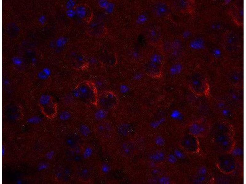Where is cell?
I'll use <instances>...</instances> for the list:
<instances>
[{"mask_svg": "<svg viewBox=\"0 0 246 184\" xmlns=\"http://www.w3.org/2000/svg\"><path fill=\"white\" fill-rule=\"evenodd\" d=\"M75 93L76 97L81 102L96 107L99 93L94 83L89 80L82 82L76 86Z\"/></svg>", "mask_w": 246, "mask_h": 184, "instance_id": "obj_1", "label": "cell"}, {"mask_svg": "<svg viewBox=\"0 0 246 184\" xmlns=\"http://www.w3.org/2000/svg\"><path fill=\"white\" fill-rule=\"evenodd\" d=\"M118 99L114 92L104 91L99 94L96 107L106 111H112L115 109L118 105Z\"/></svg>", "mask_w": 246, "mask_h": 184, "instance_id": "obj_2", "label": "cell"}, {"mask_svg": "<svg viewBox=\"0 0 246 184\" xmlns=\"http://www.w3.org/2000/svg\"><path fill=\"white\" fill-rule=\"evenodd\" d=\"M215 140L217 145L225 153L231 152L235 145L233 138L228 133L218 132L215 137Z\"/></svg>", "mask_w": 246, "mask_h": 184, "instance_id": "obj_3", "label": "cell"}, {"mask_svg": "<svg viewBox=\"0 0 246 184\" xmlns=\"http://www.w3.org/2000/svg\"><path fill=\"white\" fill-rule=\"evenodd\" d=\"M218 164L221 171L226 174L232 173L236 167V159L233 156L228 154L221 157L218 160Z\"/></svg>", "mask_w": 246, "mask_h": 184, "instance_id": "obj_4", "label": "cell"}, {"mask_svg": "<svg viewBox=\"0 0 246 184\" xmlns=\"http://www.w3.org/2000/svg\"><path fill=\"white\" fill-rule=\"evenodd\" d=\"M180 144L185 151L190 153H195L198 149V142L197 137L191 134H185L183 137Z\"/></svg>", "mask_w": 246, "mask_h": 184, "instance_id": "obj_5", "label": "cell"}, {"mask_svg": "<svg viewBox=\"0 0 246 184\" xmlns=\"http://www.w3.org/2000/svg\"><path fill=\"white\" fill-rule=\"evenodd\" d=\"M190 86L194 93L199 95L205 94L208 88L206 80L200 76L195 77L192 79Z\"/></svg>", "mask_w": 246, "mask_h": 184, "instance_id": "obj_6", "label": "cell"}, {"mask_svg": "<svg viewBox=\"0 0 246 184\" xmlns=\"http://www.w3.org/2000/svg\"><path fill=\"white\" fill-rule=\"evenodd\" d=\"M155 14L159 17L165 16L168 13V8L166 4L161 3L158 4L155 9Z\"/></svg>", "mask_w": 246, "mask_h": 184, "instance_id": "obj_7", "label": "cell"}, {"mask_svg": "<svg viewBox=\"0 0 246 184\" xmlns=\"http://www.w3.org/2000/svg\"><path fill=\"white\" fill-rule=\"evenodd\" d=\"M203 126L200 124L195 123L191 126V134L197 137L203 134L205 128Z\"/></svg>", "mask_w": 246, "mask_h": 184, "instance_id": "obj_8", "label": "cell"}, {"mask_svg": "<svg viewBox=\"0 0 246 184\" xmlns=\"http://www.w3.org/2000/svg\"><path fill=\"white\" fill-rule=\"evenodd\" d=\"M182 65L179 64L172 65L170 68V72L172 75H177L180 73L182 70Z\"/></svg>", "mask_w": 246, "mask_h": 184, "instance_id": "obj_9", "label": "cell"}, {"mask_svg": "<svg viewBox=\"0 0 246 184\" xmlns=\"http://www.w3.org/2000/svg\"><path fill=\"white\" fill-rule=\"evenodd\" d=\"M190 46L193 49H200L204 47V43L202 40L197 39L192 42L191 43Z\"/></svg>", "mask_w": 246, "mask_h": 184, "instance_id": "obj_10", "label": "cell"}, {"mask_svg": "<svg viewBox=\"0 0 246 184\" xmlns=\"http://www.w3.org/2000/svg\"><path fill=\"white\" fill-rule=\"evenodd\" d=\"M148 20L147 16L144 14H140L137 17L136 22V24L139 25L145 24Z\"/></svg>", "mask_w": 246, "mask_h": 184, "instance_id": "obj_11", "label": "cell"}, {"mask_svg": "<svg viewBox=\"0 0 246 184\" xmlns=\"http://www.w3.org/2000/svg\"><path fill=\"white\" fill-rule=\"evenodd\" d=\"M150 61L151 63H152L153 64H160L162 62V57L159 54H154L151 57Z\"/></svg>", "mask_w": 246, "mask_h": 184, "instance_id": "obj_12", "label": "cell"}, {"mask_svg": "<svg viewBox=\"0 0 246 184\" xmlns=\"http://www.w3.org/2000/svg\"><path fill=\"white\" fill-rule=\"evenodd\" d=\"M213 53L215 56L218 57L221 54V51L218 49L215 50Z\"/></svg>", "mask_w": 246, "mask_h": 184, "instance_id": "obj_13", "label": "cell"}, {"mask_svg": "<svg viewBox=\"0 0 246 184\" xmlns=\"http://www.w3.org/2000/svg\"><path fill=\"white\" fill-rule=\"evenodd\" d=\"M143 77L142 74L138 73L135 75L134 76L135 79L136 80H139L141 79Z\"/></svg>", "mask_w": 246, "mask_h": 184, "instance_id": "obj_14", "label": "cell"}, {"mask_svg": "<svg viewBox=\"0 0 246 184\" xmlns=\"http://www.w3.org/2000/svg\"><path fill=\"white\" fill-rule=\"evenodd\" d=\"M150 35L152 37H155L157 36V32L155 30H152L150 32Z\"/></svg>", "mask_w": 246, "mask_h": 184, "instance_id": "obj_15", "label": "cell"}, {"mask_svg": "<svg viewBox=\"0 0 246 184\" xmlns=\"http://www.w3.org/2000/svg\"><path fill=\"white\" fill-rule=\"evenodd\" d=\"M190 36V33L188 31L185 32L183 34V36L185 39L188 38Z\"/></svg>", "mask_w": 246, "mask_h": 184, "instance_id": "obj_16", "label": "cell"}, {"mask_svg": "<svg viewBox=\"0 0 246 184\" xmlns=\"http://www.w3.org/2000/svg\"><path fill=\"white\" fill-rule=\"evenodd\" d=\"M133 56L135 58H138L139 56V54L138 52H134Z\"/></svg>", "mask_w": 246, "mask_h": 184, "instance_id": "obj_17", "label": "cell"}, {"mask_svg": "<svg viewBox=\"0 0 246 184\" xmlns=\"http://www.w3.org/2000/svg\"><path fill=\"white\" fill-rule=\"evenodd\" d=\"M40 21L41 22V23H42V24H43V23L44 22V21H45V18L44 17H42L40 19Z\"/></svg>", "mask_w": 246, "mask_h": 184, "instance_id": "obj_18", "label": "cell"}]
</instances>
